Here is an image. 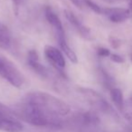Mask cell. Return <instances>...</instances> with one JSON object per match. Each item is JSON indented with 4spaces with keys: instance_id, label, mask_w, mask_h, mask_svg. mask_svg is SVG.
Listing matches in <instances>:
<instances>
[{
    "instance_id": "8",
    "label": "cell",
    "mask_w": 132,
    "mask_h": 132,
    "mask_svg": "<svg viewBox=\"0 0 132 132\" xmlns=\"http://www.w3.org/2000/svg\"><path fill=\"white\" fill-rule=\"evenodd\" d=\"M72 120L76 126L82 127V128L94 127L100 123L99 117L92 111H84L76 114L72 118Z\"/></svg>"
},
{
    "instance_id": "9",
    "label": "cell",
    "mask_w": 132,
    "mask_h": 132,
    "mask_svg": "<svg viewBox=\"0 0 132 132\" xmlns=\"http://www.w3.org/2000/svg\"><path fill=\"white\" fill-rule=\"evenodd\" d=\"M27 62L30 68L36 74L41 76L42 78H47L49 76V72L45 66L41 64L39 61V55L35 50H30L27 53Z\"/></svg>"
},
{
    "instance_id": "4",
    "label": "cell",
    "mask_w": 132,
    "mask_h": 132,
    "mask_svg": "<svg viewBox=\"0 0 132 132\" xmlns=\"http://www.w3.org/2000/svg\"><path fill=\"white\" fill-rule=\"evenodd\" d=\"M78 90L81 92V95L84 96L85 99L94 109L102 112H110L111 110V107L107 102L106 100L96 90L83 87H79Z\"/></svg>"
},
{
    "instance_id": "3",
    "label": "cell",
    "mask_w": 132,
    "mask_h": 132,
    "mask_svg": "<svg viewBox=\"0 0 132 132\" xmlns=\"http://www.w3.org/2000/svg\"><path fill=\"white\" fill-rule=\"evenodd\" d=\"M0 76L15 88H21L24 83L22 72L11 61L3 56H0Z\"/></svg>"
},
{
    "instance_id": "18",
    "label": "cell",
    "mask_w": 132,
    "mask_h": 132,
    "mask_svg": "<svg viewBox=\"0 0 132 132\" xmlns=\"http://www.w3.org/2000/svg\"><path fill=\"white\" fill-rule=\"evenodd\" d=\"M109 43H110V46L115 50L119 49L121 46V44H122V41H121L120 39L116 36H112V35H110V36L109 37Z\"/></svg>"
},
{
    "instance_id": "17",
    "label": "cell",
    "mask_w": 132,
    "mask_h": 132,
    "mask_svg": "<svg viewBox=\"0 0 132 132\" xmlns=\"http://www.w3.org/2000/svg\"><path fill=\"white\" fill-rule=\"evenodd\" d=\"M83 4L86 5L90 10L95 12L96 14H100V15L101 14L102 15V7H101L99 5L93 2L92 0H83Z\"/></svg>"
},
{
    "instance_id": "14",
    "label": "cell",
    "mask_w": 132,
    "mask_h": 132,
    "mask_svg": "<svg viewBox=\"0 0 132 132\" xmlns=\"http://www.w3.org/2000/svg\"><path fill=\"white\" fill-rule=\"evenodd\" d=\"M11 33L7 26L0 23V48L2 49H8L11 45Z\"/></svg>"
},
{
    "instance_id": "5",
    "label": "cell",
    "mask_w": 132,
    "mask_h": 132,
    "mask_svg": "<svg viewBox=\"0 0 132 132\" xmlns=\"http://www.w3.org/2000/svg\"><path fill=\"white\" fill-rule=\"evenodd\" d=\"M44 55L49 63L61 75L64 77L65 73L62 72V70L65 67L66 62L62 51L53 45H45L44 46Z\"/></svg>"
},
{
    "instance_id": "11",
    "label": "cell",
    "mask_w": 132,
    "mask_h": 132,
    "mask_svg": "<svg viewBox=\"0 0 132 132\" xmlns=\"http://www.w3.org/2000/svg\"><path fill=\"white\" fill-rule=\"evenodd\" d=\"M24 126L20 119L16 117L8 118V119L0 120V131L3 132H22Z\"/></svg>"
},
{
    "instance_id": "19",
    "label": "cell",
    "mask_w": 132,
    "mask_h": 132,
    "mask_svg": "<svg viewBox=\"0 0 132 132\" xmlns=\"http://www.w3.org/2000/svg\"><path fill=\"white\" fill-rule=\"evenodd\" d=\"M97 54L99 57H101V58H105V57H110L111 53L110 51L108 49V48L105 47H99L97 49Z\"/></svg>"
},
{
    "instance_id": "21",
    "label": "cell",
    "mask_w": 132,
    "mask_h": 132,
    "mask_svg": "<svg viewBox=\"0 0 132 132\" xmlns=\"http://www.w3.org/2000/svg\"><path fill=\"white\" fill-rule=\"evenodd\" d=\"M21 1H22V0H12V3H13L15 15L18 14V8H19V6H20V4H21Z\"/></svg>"
},
{
    "instance_id": "23",
    "label": "cell",
    "mask_w": 132,
    "mask_h": 132,
    "mask_svg": "<svg viewBox=\"0 0 132 132\" xmlns=\"http://www.w3.org/2000/svg\"><path fill=\"white\" fill-rule=\"evenodd\" d=\"M71 2L72 3L73 5H75L77 7L81 8L82 7V5H83V0H70Z\"/></svg>"
},
{
    "instance_id": "13",
    "label": "cell",
    "mask_w": 132,
    "mask_h": 132,
    "mask_svg": "<svg viewBox=\"0 0 132 132\" xmlns=\"http://www.w3.org/2000/svg\"><path fill=\"white\" fill-rule=\"evenodd\" d=\"M110 96L113 105L119 111L123 112L125 109V100L122 90L118 87H114L110 90Z\"/></svg>"
},
{
    "instance_id": "6",
    "label": "cell",
    "mask_w": 132,
    "mask_h": 132,
    "mask_svg": "<svg viewBox=\"0 0 132 132\" xmlns=\"http://www.w3.org/2000/svg\"><path fill=\"white\" fill-rule=\"evenodd\" d=\"M102 15L114 24H121L131 17L128 7H104L102 8Z\"/></svg>"
},
{
    "instance_id": "12",
    "label": "cell",
    "mask_w": 132,
    "mask_h": 132,
    "mask_svg": "<svg viewBox=\"0 0 132 132\" xmlns=\"http://www.w3.org/2000/svg\"><path fill=\"white\" fill-rule=\"evenodd\" d=\"M44 14H45L46 20L49 23L50 26L53 27V29L54 30L55 34L64 32L63 26H62L60 17L58 16V15L50 6H46L45 10H44Z\"/></svg>"
},
{
    "instance_id": "24",
    "label": "cell",
    "mask_w": 132,
    "mask_h": 132,
    "mask_svg": "<svg viewBox=\"0 0 132 132\" xmlns=\"http://www.w3.org/2000/svg\"><path fill=\"white\" fill-rule=\"evenodd\" d=\"M126 103H127V105H128V107H130V108L132 109V96H131V97L128 98V101H127V102H126Z\"/></svg>"
},
{
    "instance_id": "15",
    "label": "cell",
    "mask_w": 132,
    "mask_h": 132,
    "mask_svg": "<svg viewBox=\"0 0 132 132\" xmlns=\"http://www.w3.org/2000/svg\"><path fill=\"white\" fill-rule=\"evenodd\" d=\"M99 73H100V80H101V83H102L105 88L110 90L112 88L116 87V82L114 78L104 68H100Z\"/></svg>"
},
{
    "instance_id": "28",
    "label": "cell",
    "mask_w": 132,
    "mask_h": 132,
    "mask_svg": "<svg viewBox=\"0 0 132 132\" xmlns=\"http://www.w3.org/2000/svg\"><path fill=\"white\" fill-rule=\"evenodd\" d=\"M130 132H132V128H131V129H130Z\"/></svg>"
},
{
    "instance_id": "22",
    "label": "cell",
    "mask_w": 132,
    "mask_h": 132,
    "mask_svg": "<svg viewBox=\"0 0 132 132\" xmlns=\"http://www.w3.org/2000/svg\"><path fill=\"white\" fill-rule=\"evenodd\" d=\"M124 117L126 119V120L132 126V112H127V113H125Z\"/></svg>"
},
{
    "instance_id": "20",
    "label": "cell",
    "mask_w": 132,
    "mask_h": 132,
    "mask_svg": "<svg viewBox=\"0 0 132 132\" xmlns=\"http://www.w3.org/2000/svg\"><path fill=\"white\" fill-rule=\"evenodd\" d=\"M110 59L111 62H115V63H119V64H121V63H124L125 62V59L123 56L121 55L118 54V53H111L110 56Z\"/></svg>"
},
{
    "instance_id": "25",
    "label": "cell",
    "mask_w": 132,
    "mask_h": 132,
    "mask_svg": "<svg viewBox=\"0 0 132 132\" xmlns=\"http://www.w3.org/2000/svg\"><path fill=\"white\" fill-rule=\"evenodd\" d=\"M102 1L108 3V4H114V3L119 2V1H120V0H102Z\"/></svg>"
},
{
    "instance_id": "26",
    "label": "cell",
    "mask_w": 132,
    "mask_h": 132,
    "mask_svg": "<svg viewBox=\"0 0 132 132\" xmlns=\"http://www.w3.org/2000/svg\"><path fill=\"white\" fill-rule=\"evenodd\" d=\"M128 9L130 10V14H131L132 17V0H128Z\"/></svg>"
},
{
    "instance_id": "10",
    "label": "cell",
    "mask_w": 132,
    "mask_h": 132,
    "mask_svg": "<svg viewBox=\"0 0 132 132\" xmlns=\"http://www.w3.org/2000/svg\"><path fill=\"white\" fill-rule=\"evenodd\" d=\"M55 35H56V38H57V41H58L59 46H60L61 50L64 53L65 56L67 57L72 62L77 63L78 62L77 55H76V53H74L73 50L69 46L68 42H67V39H66L65 32L55 34Z\"/></svg>"
},
{
    "instance_id": "1",
    "label": "cell",
    "mask_w": 132,
    "mask_h": 132,
    "mask_svg": "<svg viewBox=\"0 0 132 132\" xmlns=\"http://www.w3.org/2000/svg\"><path fill=\"white\" fill-rule=\"evenodd\" d=\"M12 110L18 119L33 126L56 128L62 126V120L61 118L50 115L36 105L24 101L14 107Z\"/></svg>"
},
{
    "instance_id": "16",
    "label": "cell",
    "mask_w": 132,
    "mask_h": 132,
    "mask_svg": "<svg viewBox=\"0 0 132 132\" xmlns=\"http://www.w3.org/2000/svg\"><path fill=\"white\" fill-rule=\"evenodd\" d=\"M15 115L14 114L12 109L8 108L2 102H0V120L1 119H8V118H14Z\"/></svg>"
},
{
    "instance_id": "27",
    "label": "cell",
    "mask_w": 132,
    "mask_h": 132,
    "mask_svg": "<svg viewBox=\"0 0 132 132\" xmlns=\"http://www.w3.org/2000/svg\"><path fill=\"white\" fill-rule=\"evenodd\" d=\"M129 59H130V62H132V53L130 54V57H129Z\"/></svg>"
},
{
    "instance_id": "7",
    "label": "cell",
    "mask_w": 132,
    "mask_h": 132,
    "mask_svg": "<svg viewBox=\"0 0 132 132\" xmlns=\"http://www.w3.org/2000/svg\"><path fill=\"white\" fill-rule=\"evenodd\" d=\"M64 15H65L66 19L68 20V22L73 26V28L78 32V33L81 35V36H82L83 38L88 39L90 40L92 38V33H90V30L89 27L85 26L82 24L81 20L78 18V16L73 13L72 11L68 9H65L63 11Z\"/></svg>"
},
{
    "instance_id": "2",
    "label": "cell",
    "mask_w": 132,
    "mask_h": 132,
    "mask_svg": "<svg viewBox=\"0 0 132 132\" xmlns=\"http://www.w3.org/2000/svg\"><path fill=\"white\" fill-rule=\"evenodd\" d=\"M23 101L36 105L48 114L55 117H65L71 112V107L68 103L44 92H28Z\"/></svg>"
}]
</instances>
